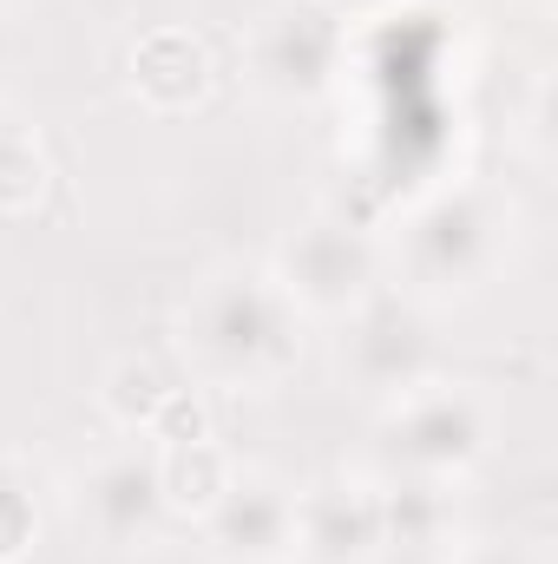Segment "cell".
I'll return each mask as SVG.
<instances>
[{
  "label": "cell",
  "instance_id": "obj_12",
  "mask_svg": "<svg viewBox=\"0 0 558 564\" xmlns=\"http://www.w3.org/2000/svg\"><path fill=\"white\" fill-rule=\"evenodd\" d=\"M151 459H158V486H164L171 519H204L224 499V486L237 479V459L211 433L204 440H164V446H151Z\"/></svg>",
  "mask_w": 558,
  "mask_h": 564
},
{
  "label": "cell",
  "instance_id": "obj_5",
  "mask_svg": "<svg viewBox=\"0 0 558 564\" xmlns=\"http://www.w3.org/2000/svg\"><path fill=\"white\" fill-rule=\"evenodd\" d=\"M433 361H440L433 315L408 289H375L362 308L342 315L335 368H342L348 388H362L375 401H395V394H408L420 381H433Z\"/></svg>",
  "mask_w": 558,
  "mask_h": 564
},
{
  "label": "cell",
  "instance_id": "obj_10",
  "mask_svg": "<svg viewBox=\"0 0 558 564\" xmlns=\"http://www.w3.org/2000/svg\"><path fill=\"white\" fill-rule=\"evenodd\" d=\"M375 499H382V552L433 558V564L453 552V532H460V492H453V479L382 473Z\"/></svg>",
  "mask_w": 558,
  "mask_h": 564
},
{
  "label": "cell",
  "instance_id": "obj_11",
  "mask_svg": "<svg viewBox=\"0 0 558 564\" xmlns=\"http://www.w3.org/2000/svg\"><path fill=\"white\" fill-rule=\"evenodd\" d=\"M217 86V59L191 26H151L132 46V93L151 112H191Z\"/></svg>",
  "mask_w": 558,
  "mask_h": 564
},
{
  "label": "cell",
  "instance_id": "obj_17",
  "mask_svg": "<svg viewBox=\"0 0 558 564\" xmlns=\"http://www.w3.org/2000/svg\"><path fill=\"white\" fill-rule=\"evenodd\" d=\"M440 564H546L533 545H513V539H493V545H466V552H447Z\"/></svg>",
  "mask_w": 558,
  "mask_h": 564
},
{
  "label": "cell",
  "instance_id": "obj_1",
  "mask_svg": "<svg viewBox=\"0 0 558 564\" xmlns=\"http://www.w3.org/2000/svg\"><path fill=\"white\" fill-rule=\"evenodd\" d=\"M178 355L204 388H277L302 361V315L264 263H217L178 302Z\"/></svg>",
  "mask_w": 558,
  "mask_h": 564
},
{
  "label": "cell",
  "instance_id": "obj_14",
  "mask_svg": "<svg viewBox=\"0 0 558 564\" xmlns=\"http://www.w3.org/2000/svg\"><path fill=\"white\" fill-rule=\"evenodd\" d=\"M46 151L33 139V126H20L13 112H0V217H26L46 191Z\"/></svg>",
  "mask_w": 558,
  "mask_h": 564
},
{
  "label": "cell",
  "instance_id": "obj_7",
  "mask_svg": "<svg viewBox=\"0 0 558 564\" xmlns=\"http://www.w3.org/2000/svg\"><path fill=\"white\" fill-rule=\"evenodd\" d=\"M73 512H79V525H86L99 545H112V552L151 545V539L171 525V506H164V486H158L151 440L93 459V466L79 473V486H73Z\"/></svg>",
  "mask_w": 558,
  "mask_h": 564
},
{
  "label": "cell",
  "instance_id": "obj_9",
  "mask_svg": "<svg viewBox=\"0 0 558 564\" xmlns=\"http://www.w3.org/2000/svg\"><path fill=\"white\" fill-rule=\"evenodd\" d=\"M224 564H289L296 558V492L270 473H237L224 499L197 519Z\"/></svg>",
  "mask_w": 558,
  "mask_h": 564
},
{
  "label": "cell",
  "instance_id": "obj_4",
  "mask_svg": "<svg viewBox=\"0 0 558 564\" xmlns=\"http://www.w3.org/2000/svg\"><path fill=\"white\" fill-rule=\"evenodd\" d=\"M270 276L282 282V295L296 302V315H322L342 322L348 308H362L382 276H388V250L375 230H362L355 217H302L277 243Z\"/></svg>",
  "mask_w": 558,
  "mask_h": 564
},
{
  "label": "cell",
  "instance_id": "obj_2",
  "mask_svg": "<svg viewBox=\"0 0 558 564\" xmlns=\"http://www.w3.org/2000/svg\"><path fill=\"white\" fill-rule=\"evenodd\" d=\"M506 243H513V210L480 184H447V191H427L401 217L395 263L408 276V295L453 302L493 282V270L506 263Z\"/></svg>",
  "mask_w": 558,
  "mask_h": 564
},
{
  "label": "cell",
  "instance_id": "obj_13",
  "mask_svg": "<svg viewBox=\"0 0 558 564\" xmlns=\"http://www.w3.org/2000/svg\"><path fill=\"white\" fill-rule=\"evenodd\" d=\"M178 394V375L151 355H119L99 381V408L119 433H151V421L164 414V401Z\"/></svg>",
  "mask_w": 558,
  "mask_h": 564
},
{
  "label": "cell",
  "instance_id": "obj_16",
  "mask_svg": "<svg viewBox=\"0 0 558 564\" xmlns=\"http://www.w3.org/2000/svg\"><path fill=\"white\" fill-rule=\"evenodd\" d=\"M211 433V414H204V394L197 388H178L171 401H164V414L151 421V446H164V440H204Z\"/></svg>",
  "mask_w": 558,
  "mask_h": 564
},
{
  "label": "cell",
  "instance_id": "obj_6",
  "mask_svg": "<svg viewBox=\"0 0 558 564\" xmlns=\"http://www.w3.org/2000/svg\"><path fill=\"white\" fill-rule=\"evenodd\" d=\"M342 20L315 0H282L270 7L250 40H244V59H250V86L277 106H309L335 86L342 73Z\"/></svg>",
  "mask_w": 558,
  "mask_h": 564
},
{
  "label": "cell",
  "instance_id": "obj_18",
  "mask_svg": "<svg viewBox=\"0 0 558 564\" xmlns=\"http://www.w3.org/2000/svg\"><path fill=\"white\" fill-rule=\"evenodd\" d=\"M315 7H335V0H315Z\"/></svg>",
  "mask_w": 558,
  "mask_h": 564
},
{
  "label": "cell",
  "instance_id": "obj_15",
  "mask_svg": "<svg viewBox=\"0 0 558 564\" xmlns=\"http://www.w3.org/2000/svg\"><path fill=\"white\" fill-rule=\"evenodd\" d=\"M40 545V492L20 459H0V564L33 558Z\"/></svg>",
  "mask_w": 558,
  "mask_h": 564
},
{
  "label": "cell",
  "instance_id": "obj_8",
  "mask_svg": "<svg viewBox=\"0 0 558 564\" xmlns=\"http://www.w3.org/2000/svg\"><path fill=\"white\" fill-rule=\"evenodd\" d=\"M296 558L302 564H375L382 558V499L375 479L329 473L296 492Z\"/></svg>",
  "mask_w": 558,
  "mask_h": 564
},
{
  "label": "cell",
  "instance_id": "obj_3",
  "mask_svg": "<svg viewBox=\"0 0 558 564\" xmlns=\"http://www.w3.org/2000/svg\"><path fill=\"white\" fill-rule=\"evenodd\" d=\"M493 446V414L473 388L453 381H420L388 401L375 459L382 473H415V479H466Z\"/></svg>",
  "mask_w": 558,
  "mask_h": 564
}]
</instances>
